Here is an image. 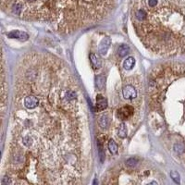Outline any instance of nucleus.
<instances>
[{"label":"nucleus","mask_w":185,"mask_h":185,"mask_svg":"<svg viewBox=\"0 0 185 185\" xmlns=\"http://www.w3.org/2000/svg\"><path fill=\"white\" fill-rule=\"evenodd\" d=\"M39 103H14L11 142L2 184H74L88 166L90 140L84 101L68 68L58 59L30 54L21 63Z\"/></svg>","instance_id":"obj_1"},{"label":"nucleus","mask_w":185,"mask_h":185,"mask_svg":"<svg viewBox=\"0 0 185 185\" xmlns=\"http://www.w3.org/2000/svg\"><path fill=\"white\" fill-rule=\"evenodd\" d=\"M134 108L131 105H126L117 110V118L122 121L131 119L134 115Z\"/></svg>","instance_id":"obj_2"},{"label":"nucleus","mask_w":185,"mask_h":185,"mask_svg":"<svg viewBox=\"0 0 185 185\" xmlns=\"http://www.w3.org/2000/svg\"><path fill=\"white\" fill-rule=\"evenodd\" d=\"M122 95L123 97L127 100H131L137 97L138 96V92L135 89V87L131 84H126L123 89H122Z\"/></svg>","instance_id":"obj_3"},{"label":"nucleus","mask_w":185,"mask_h":185,"mask_svg":"<svg viewBox=\"0 0 185 185\" xmlns=\"http://www.w3.org/2000/svg\"><path fill=\"white\" fill-rule=\"evenodd\" d=\"M110 44H111V39H110L108 36L105 37V38L102 40V42L100 43V44H99V48H98L99 53H100L101 55H103V56L106 55L107 52L108 51L109 47H110Z\"/></svg>","instance_id":"obj_4"},{"label":"nucleus","mask_w":185,"mask_h":185,"mask_svg":"<svg viewBox=\"0 0 185 185\" xmlns=\"http://www.w3.org/2000/svg\"><path fill=\"white\" fill-rule=\"evenodd\" d=\"M8 36H9V38H15V39L21 40V41H26V40H28V38H29V35H28L25 32L19 31V30L10 32L9 33H8Z\"/></svg>","instance_id":"obj_5"},{"label":"nucleus","mask_w":185,"mask_h":185,"mask_svg":"<svg viewBox=\"0 0 185 185\" xmlns=\"http://www.w3.org/2000/svg\"><path fill=\"white\" fill-rule=\"evenodd\" d=\"M107 107H108L107 99L103 96L98 95L96 96V110L97 111H103L107 108Z\"/></svg>","instance_id":"obj_6"},{"label":"nucleus","mask_w":185,"mask_h":185,"mask_svg":"<svg viewBox=\"0 0 185 185\" xmlns=\"http://www.w3.org/2000/svg\"><path fill=\"white\" fill-rule=\"evenodd\" d=\"M90 61H91L92 66L95 69H100L102 67V62H101L100 58L94 53L90 54Z\"/></svg>","instance_id":"obj_7"},{"label":"nucleus","mask_w":185,"mask_h":185,"mask_svg":"<svg viewBox=\"0 0 185 185\" xmlns=\"http://www.w3.org/2000/svg\"><path fill=\"white\" fill-rule=\"evenodd\" d=\"M130 52V47L128 44H120L118 48V54L120 58H124Z\"/></svg>","instance_id":"obj_8"},{"label":"nucleus","mask_w":185,"mask_h":185,"mask_svg":"<svg viewBox=\"0 0 185 185\" xmlns=\"http://www.w3.org/2000/svg\"><path fill=\"white\" fill-rule=\"evenodd\" d=\"M127 133H128V130H127L126 124L125 123L119 124V126L118 128V136L121 139H124L127 137Z\"/></svg>","instance_id":"obj_9"},{"label":"nucleus","mask_w":185,"mask_h":185,"mask_svg":"<svg viewBox=\"0 0 185 185\" xmlns=\"http://www.w3.org/2000/svg\"><path fill=\"white\" fill-rule=\"evenodd\" d=\"M108 149H109V152L114 156L118 155V153H119V146L112 139H110L108 142Z\"/></svg>","instance_id":"obj_10"},{"label":"nucleus","mask_w":185,"mask_h":185,"mask_svg":"<svg viewBox=\"0 0 185 185\" xmlns=\"http://www.w3.org/2000/svg\"><path fill=\"white\" fill-rule=\"evenodd\" d=\"M134 64H135V59H134V58L130 57V58H128V59L123 62V68H124L125 70H131V69L133 68Z\"/></svg>","instance_id":"obj_11"},{"label":"nucleus","mask_w":185,"mask_h":185,"mask_svg":"<svg viewBox=\"0 0 185 185\" xmlns=\"http://www.w3.org/2000/svg\"><path fill=\"white\" fill-rule=\"evenodd\" d=\"M96 85L98 90H102L105 86V77L102 74H99L96 78Z\"/></svg>","instance_id":"obj_12"},{"label":"nucleus","mask_w":185,"mask_h":185,"mask_svg":"<svg viewBox=\"0 0 185 185\" xmlns=\"http://www.w3.org/2000/svg\"><path fill=\"white\" fill-rule=\"evenodd\" d=\"M98 123H99V126L101 128L107 129L108 127V125H109V119L106 115H102L98 119Z\"/></svg>","instance_id":"obj_13"},{"label":"nucleus","mask_w":185,"mask_h":185,"mask_svg":"<svg viewBox=\"0 0 185 185\" xmlns=\"http://www.w3.org/2000/svg\"><path fill=\"white\" fill-rule=\"evenodd\" d=\"M170 177L172 178V179H173L176 183H180V177H179V174L178 173V171L172 170V171L170 172Z\"/></svg>","instance_id":"obj_14"},{"label":"nucleus","mask_w":185,"mask_h":185,"mask_svg":"<svg viewBox=\"0 0 185 185\" xmlns=\"http://www.w3.org/2000/svg\"><path fill=\"white\" fill-rule=\"evenodd\" d=\"M98 151H99L100 160H101V162H103V161H104V158H105V151H104V146H103V145L100 143V141H98Z\"/></svg>","instance_id":"obj_15"}]
</instances>
